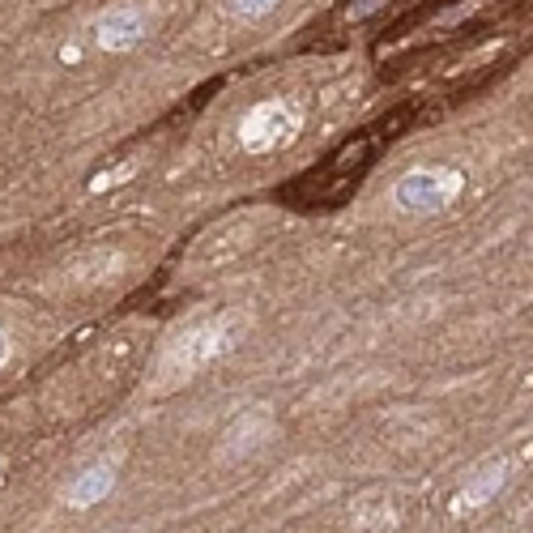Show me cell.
<instances>
[{"mask_svg": "<svg viewBox=\"0 0 533 533\" xmlns=\"http://www.w3.org/2000/svg\"><path fill=\"white\" fill-rule=\"evenodd\" d=\"M504 478H508V465L495 461V465H482V470L465 482V491L452 499V512H470V508H482L491 495L504 491Z\"/></svg>", "mask_w": 533, "mask_h": 533, "instance_id": "8992f818", "label": "cell"}, {"mask_svg": "<svg viewBox=\"0 0 533 533\" xmlns=\"http://www.w3.org/2000/svg\"><path fill=\"white\" fill-rule=\"evenodd\" d=\"M303 107L295 99H265L256 103L244 120H239V145L248 154H269V150H282L303 133Z\"/></svg>", "mask_w": 533, "mask_h": 533, "instance_id": "6da1fadb", "label": "cell"}, {"mask_svg": "<svg viewBox=\"0 0 533 533\" xmlns=\"http://www.w3.org/2000/svg\"><path fill=\"white\" fill-rule=\"evenodd\" d=\"M218 5H222V13H231L235 22H261L282 0H218Z\"/></svg>", "mask_w": 533, "mask_h": 533, "instance_id": "52a82bcc", "label": "cell"}, {"mask_svg": "<svg viewBox=\"0 0 533 533\" xmlns=\"http://www.w3.org/2000/svg\"><path fill=\"white\" fill-rule=\"evenodd\" d=\"M145 35H150V13L141 5L107 9L103 18L94 22V39H99L103 52H128V47H137Z\"/></svg>", "mask_w": 533, "mask_h": 533, "instance_id": "277c9868", "label": "cell"}, {"mask_svg": "<svg viewBox=\"0 0 533 533\" xmlns=\"http://www.w3.org/2000/svg\"><path fill=\"white\" fill-rule=\"evenodd\" d=\"M5 363H9V333L0 329V367H5Z\"/></svg>", "mask_w": 533, "mask_h": 533, "instance_id": "ba28073f", "label": "cell"}, {"mask_svg": "<svg viewBox=\"0 0 533 533\" xmlns=\"http://www.w3.org/2000/svg\"><path fill=\"white\" fill-rule=\"evenodd\" d=\"M231 325L226 320H214V325H197L188 329L184 337H175V342L167 346L163 363H158V376L163 380H188L192 371H201L205 363H214L218 354L231 350Z\"/></svg>", "mask_w": 533, "mask_h": 533, "instance_id": "3957f363", "label": "cell"}, {"mask_svg": "<svg viewBox=\"0 0 533 533\" xmlns=\"http://www.w3.org/2000/svg\"><path fill=\"white\" fill-rule=\"evenodd\" d=\"M465 175L457 167H418L406 171L393 188V205L401 214H440L461 197Z\"/></svg>", "mask_w": 533, "mask_h": 533, "instance_id": "7a4b0ae2", "label": "cell"}, {"mask_svg": "<svg viewBox=\"0 0 533 533\" xmlns=\"http://www.w3.org/2000/svg\"><path fill=\"white\" fill-rule=\"evenodd\" d=\"M111 491H116V470H111V465H90V470H82L69 482L64 504L69 508H94V504H103Z\"/></svg>", "mask_w": 533, "mask_h": 533, "instance_id": "5b68a950", "label": "cell"}]
</instances>
